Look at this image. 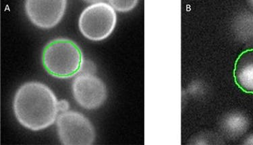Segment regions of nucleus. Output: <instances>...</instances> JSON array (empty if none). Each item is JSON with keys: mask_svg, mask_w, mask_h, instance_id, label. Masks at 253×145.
<instances>
[{"mask_svg": "<svg viewBox=\"0 0 253 145\" xmlns=\"http://www.w3.org/2000/svg\"><path fill=\"white\" fill-rule=\"evenodd\" d=\"M57 132L64 145H90L95 141V128L87 118L73 110L60 113L56 119Z\"/></svg>", "mask_w": 253, "mask_h": 145, "instance_id": "obj_4", "label": "nucleus"}, {"mask_svg": "<svg viewBox=\"0 0 253 145\" xmlns=\"http://www.w3.org/2000/svg\"><path fill=\"white\" fill-rule=\"evenodd\" d=\"M42 65L48 74L55 78L69 79L83 71L84 55L73 40L58 38L51 40L43 48Z\"/></svg>", "mask_w": 253, "mask_h": 145, "instance_id": "obj_2", "label": "nucleus"}, {"mask_svg": "<svg viewBox=\"0 0 253 145\" xmlns=\"http://www.w3.org/2000/svg\"><path fill=\"white\" fill-rule=\"evenodd\" d=\"M60 113L68 111L69 110V103L68 101L62 100L60 101Z\"/></svg>", "mask_w": 253, "mask_h": 145, "instance_id": "obj_10", "label": "nucleus"}, {"mask_svg": "<svg viewBox=\"0 0 253 145\" xmlns=\"http://www.w3.org/2000/svg\"><path fill=\"white\" fill-rule=\"evenodd\" d=\"M234 78L244 92L253 94V49L243 51L234 64Z\"/></svg>", "mask_w": 253, "mask_h": 145, "instance_id": "obj_7", "label": "nucleus"}, {"mask_svg": "<svg viewBox=\"0 0 253 145\" xmlns=\"http://www.w3.org/2000/svg\"><path fill=\"white\" fill-rule=\"evenodd\" d=\"M13 111L22 126L39 131L54 124L60 113V101L45 84L27 82L18 88L14 95Z\"/></svg>", "mask_w": 253, "mask_h": 145, "instance_id": "obj_1", "label": "nucleus"}, {"mask_svg": "<svg viewBox=\"0 0 253 145\" xmlns=\"http://www.w3.org/2000/svg\"><path fill=\"white\" fill-rule=\"evenodd\" d=\"M72 91L76 102L88 110L97 109L108 97L105 83L97 75L83 70L73 80Z\"/></svg>", "mask_w": 253, "mask_h": 145, "instance_id": "obj_5", "label": "nucleus"}, {"mask_svg": "<svg viewBox=\"0 0 253 145\" xmlns=\"http://www.w3.org/2000/svg\"><path fill=\"white\" fill-rule=\"evenodd\" d=\"M66 6V0H27L25 2L27 17L42 29H50L58 25L65 14Z\"/></svg>", "mask_w": 253, "mask_h": 145, "instance_id": "obj_6", "label": "nucleus"}, {"mask_svg": "<svg viewBox=\"0 0 253 145\" xmlns=\"http://www.w3.org/2000/svg\"><path fill=\"white\" fill-rule=\"evenodd\" d=\"M223 127L231 135H240L245 133L248 127V121L243 116L235 114L225 119Z\"/></svg>", "mask_w": 253, "mask_h": 145, "instance_id": "obj_8", "label": "nucleus"}, {"mask_svg": "<svg viewBox=\"0 0 253 145\" xmlns=\"http://www.w3.org/2000/svg\"><path fill=\"white\" fill-rule=\"evenodd\" d=\"M109 4L112 5L115 10L121 12H127L133 10L138 2L136 0L132 1H124V0H110Z\"/></svg>", "mask_w": 253, "mask_h": 145, "instance_id": "obj_9", "label": "nucleus"}, {"mask_svg": "<svg viewBox=\"0 0 253 145\" xmlns=\"http://www.w3.org/2000/svg\"><path fill=\"white\" fill-rule=\"evenodd\" d=\"M117 15L112 5L99 1L88 5L81 14L79 28L81 34L92 41H101L112 34Z\"/></svg>", "mask_w": 253, "mask_h": 145, "instance_id": "obj_3", "label": "nucleus"}]
</instances>
